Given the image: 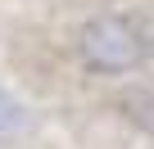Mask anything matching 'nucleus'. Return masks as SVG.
<instances>
[{
	"label": "nucleus",
	"mask_w": 154,
	"mask_h": 149,
	"mask_svg": "<svg viewBox=\"0 0 154 149\" xmlns=\"http://www.w3.org/2000/svg\"><path fill=\"white\" fill-rule=\"evenodd\" d=\"M122 109H131V118H136V122L154 127V91H140V95H127V100H122Z\"/></svg>",
	"instance_id": "7ed1b4c3"
},
{
	"label": "nucleus",
	"mask_w": 154,
	"mask_h": 149,
	"mask_svg": "<svg viewBox=\"0 0 154 149\" xmlns=\"http://www.w3.org/2000/svg\"><path fill=\"white\" fill-rule=\"evenodd\" d=\"M27 127V113H23V104L0 86V140H9V136H18Z\"/></svg>",
	"instance_id": "f03ea898"
},
{
	"label": "nucleus",
	"mask_w": 154,
	"mask_h": 149,
	"mask_svg": "<svg viewBox=\"0 0 154 149\" xmlns=\"http://www.w3.org/2000/svg\"><path fill=\"white\" fill-rule=\"evenodd\" d=\"M149 50H154V41H149L145 23L131 14H95L77 32V59L86 72H100V77L136 72L149 59Z\"/></svg>",
	"instance_id": "f257e3e1"
}]
</instances>
